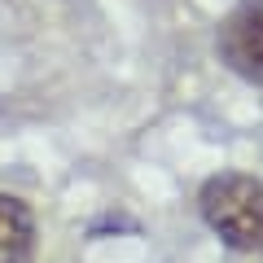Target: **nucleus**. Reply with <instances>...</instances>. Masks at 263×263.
Returning <instances> with one entry per match:
<instances>
[{"label":"nucleus","instance_id":"2","mask_svg":"<svg viewBox=\"0 0 263 263\" xmlns=\"http://www.w3.org/2000/svg\"><path fill=\"white\" fill-rule=\"evenodd\" d=\"M215 53L237 79L263 88V0H241L215 31Z\"/></svg>","mask_w":263,"mask_h":263},{"label":"nucleus","instance_id":"3","mask_svg":"<svg viewBox=\"0 0 263 263\" xmlns=\"http://www.w3.org/2000/svg\"><path fill=\"white\" fill-rule=\"evenodd\" d=\"M35 254V211L13 193H0V263H31Z\"/></svg>","mask_w":263,"mask_h":263},{"label":"nucleus","instance_id":"1","mask_svg":"<svg viewBox=\"0 0 263 263\" xmlns=\"http://www.w3.org/2000/svg\"><path fill=\"white\" fill-rule=\"evenodd\" d=\"M197 215L228 250H263V180L241 176V171L211 176L197 193Z\"/></svg>","mask_w":263,"mask_h":263}]
</instances>
